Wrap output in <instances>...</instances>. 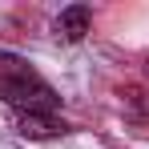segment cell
Instances as JSON below:
<instances>
[{
    "instance_id": "1",
    "label": "cell",
    "mask_w": 149,
    "mask_h": 149,
    "mask_svg": "<svg viewBox=\"0 0 149 149\" xmlns=\"http://www.w3.org/2000/svg\"><path fill=\"white\" fill-rule=\"evenodd\" d=\"M0 97H4V105H12L16 113H52L61 105L56 89L49 81H40L32 69L20 73V77H12V81H0Z\"/></svg>"
},
{
    "instance_id": "2",
    "label": "cell",
    "mask_w": 149,
    "mask_h": 149,
    "mask_svg": "<svg viewBox=\"0 0 149 149\" xmlns=\"http://www.w3.org/2000/svg\"><path fill=\"white\" fill-rule=\"evenodd\" d=\"M16 133L28 141H49V137H65L69 125L52 113H16Z\"/></svg>"
},
{
    "instance_id": "3",
    "label": "cell",
    "mask_w": 149,
    "mask_h": 149,
    "mask_svg": "<svg viewBox=\"0 0 149 149\" xmlns=\"http://www.w3.org/2000/svg\"><path fill=\"white\" fill-rule=\"evenodd\" d=\"M89 24H93V16H89V8L85 4H73V8H65L56 20H52V32L61 36V40H81L85 32H89Z\"/></svg>"
},
{
    "instance_id": "4",
    "label": "cell",
    "mask_w": 149,
    "mask_h": 149,
    "mask_svg": "<svg viewBox=\"0 0 149 149\" xmlns=\"http://www.w3.org/2000/svg\"><path fill=\"white\" fill-rule=\"evenodd\" d=\"M20 73H28V61L0 49V81H12V77H20Z\"/></svg>"
},
{
    "instance_id": "5",
    "label": "cell",
    "mask_w": 149,
    "mask_h": 149,
    "mask_svg": "<svg viewBox=\"0 0 149 149\" xmlns=\"http://www.w3.org/2000/svg\"><path fill=\"white\" fill-rule=\"evenodd\" d=\"M145 73H149V65H145Z\"/></svg>"
}]
</instances>
